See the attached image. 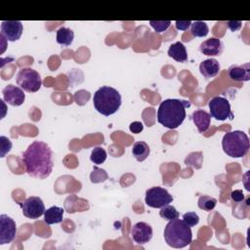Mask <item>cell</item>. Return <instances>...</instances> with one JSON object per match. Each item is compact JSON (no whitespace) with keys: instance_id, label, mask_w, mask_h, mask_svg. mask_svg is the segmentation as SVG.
Instances as JSON below:
<instances>
[{"instance_id":"8992f818","label":"cell","mask_w":250,"mask_h":250,"mask_svg":"<svg viewBox=\"0 0 250 250\" xmlns=\"http://www.w3.org/2000/svg\"><path fill=\"white\" fill-rule=\"evenodd\" d=\"M16 79L18 85L28 93H35L42 86V79L39 72L30 67L21 68L18 72Z\"/></svg>"},{"instance_id":"1f68e13d","label":"cell","mask_w":250,"mask_h":250,"mask_svg":"<svg viewBox=\"0 0 250 250\" xmlns=\"http://www.w3.org/2000/svg\"><path fill=\"white\" fill-rule=\"evenodd\" d=\"M227 25L231 31H236L241 28L242 22L240 21H227Z\"/></svg>"},{"instance_id":"4fadbf2b","label":"cell","mask_w":250,"mask_h":250,"mask_svg":"<svg viewBox=\"0 0 250 250\" xmlns=\"http://www.w3.org/2000/svg\"><path fill=\"white\" fill-rule=\"evenodd\" d=\"M2 94H3L4 101L13 106H19L22 104L25 100V95L23 93V90L21 87L15 86L13 84L7 85L2 90Z\"/></svg>"},{"instance_id":"ac0fdd59","label":"cell","mask_w":250,"mask_h":250,"mask_svg":"<svg viewBox=\"0 0 250 250\" xmlns=\"http://www.w3.org/2000/svg\"><path fill=\"white\" fill-rule=\"evenodd\" d=\"M167 53H168V56L174 59L176 62H185L188 61V53H187L186 47L180 41H177L171 44Z\"/></svg>"},{"instance_id":"6da1fadb","label":"cell","mask_w":250,"mask_h":250,"mask_svg":"<svg viewBox=\"0 0 250 250\" xmlns=\"http://www.w3.org/2000/svg\"><path fill=\"white\" fill-rule=\"evenodd\" d=\"M26 173L36 179H45L52 173L53 151L50 146L40 141H34L21 154Z\"/></svg>"},{"instance_id":"603a6c76","label":"cell","mask_w":250,"mask_h":250,"mask_svg":"<svg viewBox=\"0 0 250 250\" xmlns=\"http://www.w3.org/2000/svg\"><path fill=\"white\" fill-rule=\"evenodd\" d=\"M216 204H217V199L212 196H209V195H201L197 201L198 207L204 211L213 210L215 208Z\"/></svg>"},{"instance_id":"52a82bcc","label":"cell","mask_w":250,"mask_h":250,"mask_svg":"<svg viewBox=\"0 0 250 250\" xmlns=\"http://www.w3.org/2000/svg\"><path fill=\"white\" fill-rule=\"evenodd\" d=\"M208 106L210 109L211 117H214L216 120L224 121L226 119L232 120L234 115L231 112L229 102L224 97H214L209 103Z\"/></svg>"},{"instance_id":"4dcf8cb0","label":"cell","mask_w":250,"mask_h":250,"mask_svg":"<svg viewBox=\"0 0 250 250\" xmlns=\"http://www.w3.org/2000/svg\"><path fill=\"white\" fill-rule=\"evenodd\" d=\"M191 24L190 21H176L175 25L179 30H187Z\"/></svg>"},{"instance_id":"277c9868","label":"cell","mask_w":250,"mask_h":250,"mask_svg":"<svg viewBox=\"0 0 250 250\" xmlns=\"http://www.w3.org/2000/svg\"><path fill=\"white\" fill-rule=\"evenodd\" d=\"M166 243L173 248H184L192 241V231L183 220L174 219L169 221L164 229Z\"/></svg>"},{"instance_id":"8fae6325","label":"cell","mask_w":250,"mask_h":250,"mask_svg":"<svg viewBox=\"0 0 250 250\" xmlns=\"http://www.w3.org/2000/svg\"><path fill=\"white\" fill-rule=\"evenodd\" d=\"M23 30L21 21H3L1 22V35H3L7 41H17L21 38Z\"/></svg>"},{"instance_id":"5bb4252c","label":"cell","mask_w":250,"mask_h":250,"mask_svg":"<svg viewBox=\"0 0 250 250\" xmlns=\"http://www.w3.org/2000/svg\"><path fill=\"white\" fill-rule=\"evenodd\" d=\"M200 52L205 56H219L224 50V44L219 38H209L203 41L199 46Z\"/></svg>"},{"instance_id":"ffe728a7","label":"cell","mask_w":250,"mask_h":250,"mask_svg":"<svg viewBox=\"0 0 250 250\" xmlns=\"http://www.w3.org/2000/svg\"><path fill=\"white\" fill-rule=\"evenodd\" d=\"M149 152H150L149 146L146 142L140 141V142H136L133 145L132 154L139 162L146 160L149 155Z\"/></svg>"},{"instance_id":"d4e9b609","label":"cell","mask_w":250,"mask_h":250,"mask_svg":"<svg viewBox=\"0 0 250 250\" xmlns=\"http://www.w3.org/2000/svg\"><path fill=\"white\" fill-rule=\"evenodd\" d=\"M91 161L94 164H102L105 161L106 159V151L104 148H103L102 146H96L93 148L92 152H91V156H90Z\"/></svg>"},{"instance_id":"f1b7e54d","label":"cell","mask_w":250,"mask_h":250,"mask_svg":"<svg viewBox=\"0 0 250 250\" xmlns=\"http://www.w3.org/2000/svg\"><path fill=\"white\" fill-rule=\"evenodd\" d=\"M129 129H130V131H131L132 133H134V134H139V133H141V132L143 131V129H144V124H143L142 122H140V121H134V122H132V123L130 124Z\"/></svg>"},{"instance_id":"2e32d148","label":"cell","mask_w":250,"mask_h":250,"mask_svg":"<svg viewBox=\"0 0 250 250\" xmlns=\"http://www.w3.org/2000/svg\"><path fill=\"white\" fill-rule=\"evenodd\" d=\"M191 119L195 124L199 133H204L208 130L211 122V115L203 109H196L191 114Z\"/></svg>"},{"instance_id":"7402d4cb","label":"cell","mask_w":250,"mask_h":250,"mask_svg":"<svg viewBox=\"0 0 250 250\" xmlns=\"http://www.w3.org/2000/svg\"><path fill=\"white\" fill-rule=\"evenodd\" d=\"M190 32L195 37H205L209 32V28L205 21H191Z\"/></svg>"},{"instance_id":"cb8c5ba5","label":"cell","mask_w":250,"mask_h":250,"mask_svg":"<svg viewBox=\"0 0 250 250\" xmlns=\"http://www.w3.org/2000/svg\"><path fill=\"white\" fill-rule=\"evenodd\" d=\"M159 215L162 219H164L166 221H172L174 219L179 218L180 214L173 205L168 204V205H165L162 208H160Z\"/></svg>"},{"instance_id":"44dd1931","label":"cell","mask_w":250,"mask_h":250,"mask_svg":"<svg viewBox=\"0 0 250 250\" xmlns=\"http://www.w3.org/2000/svg\"><path fill=\"white\" fill-rule=\"evenodd\" d=\"M57 42L62 45V46H69L71 45L73 38H74V33L70 28L62 26L57 30Z\"/></svg>"},{"instance_id":"4316f807","label":"cell","mask_w":250,"mask_h":250,"mask_svg":"<svg viewBox=\"0 0 250 250\" xmlns=\"http://www.w3.org/2000/svg\"><path fill=\"white\" fill-rule=\"evenodd\" d=\"M12 142L5 136L0 137V156L5 157V155L11 150Z\"/></svg>"},{"instance_id":"5b68a950","label":"cell","mask_w":250,"mask_h":250,"mask_svg":"<svg viewBox=\"0 0 250 250\" xmlns=\"http://www.w3.org/2000/svg\"><path fill=\"white\" fill-rule=\"evenodd\" d=\"M223 150L230 157L239 158L247 154L250 144L248 136L240 130L228 132L224 135L222 140Z\"/></svg>"},{"instance_id":"30bf717a","label":"cell","mask_w":250,"mask_h":250,"mask_svg":"<svg viewBox=\"0 0 250 250\" xmlns=\"http://www.w3.org/2000/svg\"><path fill=\"white\" fill-rule=\"evenodd\" d=\"M17 234L15 221L6 214L0 215V244L11 243Z\"/></svg>"},{"instance_id":"d6986e66","label":"cell","mask_w":250,"mask_h":250,"mask_svg":"<svg viewBox=\"0 0 250 250\" xmlns=\"http://www.w3.org/2000/svg\"><path fill=\"white\" fill-rule=\"evenodd\" d=\"M64 210L58 206H52L49 209L45 210L44 213V222L47 225L58 224L62 221Z\"/></svg>"},{"instance_id":"e0dca14e","label":"cell","mask_w":250,"mask_h":250,"mask_svg":"<svg viewBox=\"0 0 250 250\" xmlns=\"http://www.w3.org/2000/svg\"><path fill=\"white\" fill-rule=\"evenodd\" d=\"M220 63L216 59H207L199 64V71L205 78L215 77L220 71Z\"/></svg>"},{"instance_id":"83f0119b","label":"cell","mask_w":250,"mask_h":250,"mask_svg":"<svg viewBox=\"0 0 250 250\" xmlns=\"http://www.w3.org/2000/svg\"><path fill=\"white\" fill-rule=\"evenodd\" d=\"M183 221L189 227H194L199 223V217L195 212H188L183 215Z\"/></svg>"},{"instance_id":"ba28073f","label":"cell","mask_w":250,"mask_h":250,"mask_svg":"<svg viewBox=\"0 0 250 250\" xmlns=\"http://www.w3.org/2000/svg\"><path fill=\"white\" fill-rule=\"evenodd\" d=\"M146 204L152 208H162L173 201L172 195L164 188L152 187L146 191Z\"/></svg>"},{"instance_id":"3957f363","label":"cell","mask_w":250,"mask_h":250,"mask_svg":"<svg viewBox=\"0 0 250 250\" xmlns=\"http://www.w3.org/2000/svg\"><path fill=\"white\" fill-rule=\"evenodd\" d=\"M93 104L99 113L109 116L119 109L121 105V95L116 89L110 86H102L95 92Z\"/></svg>"},{"instance_id":"f546056e","label":"cell","mask_w":250,"mask_h":250,"mask_svg":"<svg viewBox=\"0 0 250 250\" xmlns=\"http://www.w3.org/2000/svg\"><path fill=\"white\" fill-rule=\"evenodd\" d=\"M230 197L234 202H241L244 200V194L241 189L232 190L230 193Z\"/></svg>"},{"instance_id":"484cf974","label":"cell","mask_w":250,"mask_h":250,"mask_svg":"<svg viewBox=\"0 0 250 250\" xmlns=\"http://www.w3.org/2000/svg\"><path fill=\"white\" fill-rule=\"evenodd\" d=\"M149 24L151 27H153L155 32L161 33V32H164L170 26L171 21H149Z\"/></svg>"},{"instance_id":"7a4b0ae2","label":"cell","mask_w":250,"mask_h":250,"mask_svg":"<svg viewBox=\"0 0 250 250\" xmlns=\"http://www.w3.org/2000/svg\"><path fill=\"white\" fill-rule=\"evenodd\" d=\"M190 102L179 99H167L160 103L157 110V121L168 129L178 128L186 118V108Z\"/></svg>"},{"instance_id":"9c48e42d","label":"cell","mask_w":250,"mask_h":250,"mask_svg":"<svg viewBox=\"0 0 250 250\" xmlns=\"http://www.w3.org/2000/svg\"><path fill=\"white\" fill-rule=\"evenodd\" d=\"M22 214L28 219H38L45 213V205L39 196H30L21 203Z\"/></svg>"},{"instance_id":"7c38bea8","label":"cell","mask_w":250,"mask_h":250,"mask_svg":"<svg viewBox=\"0 0 250 250\" xmlns=\"http://www.w3.org/2000/svg\"><path fill=\"white\" fill-rule=\"evenodd\" d=\"M131 236L136 243L146 244L152 237V228L145 222H138L132 227Z\"/></svg>"},{"instance_id":"9a60e30c","label":"cell","mask_w":250,"mask_h":250,"mask_svg":"<svg viewBox=\"0 0 250 250\" xmlns=\"http://www.w3.org/2000/svg\"><path fill=\"white\" fill-rule=\"evenodd\" d=\"M228 74L233 81H248L250 79V63L245 62L243 64H232L229 67Z\"/></svg>"}]
</instances>
